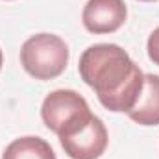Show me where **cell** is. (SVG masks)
Listing matches in <instances>:
<instances>
[{
  "label": "cell",
  "mask_w": 159,
  "mask_h": 159,
  "mask_svg": "<svg viewBox=\"0 0 159 159\" xmlns=\"http://www.w3.org/2000/svg\"><path fill=\"white\" fill-rule=\"evenodd\" d=\"M78 72L113 113H129L139 100L144 74L124 48L113 43L93 44L80 56Z\"/></svg>",
  "instance_id": "6da1fadb"
},
{
  "label": "cell",
  "mask_w": 159,
  "mask_h": 159,
  "mask_svg": "<svg viewBox=\"0 0 159 159\" xmlns=\"http://www.w3.org/2000/svg\"><path fill=\"white\" fill-rule=\"evenodd\" d=\"M69 63V46L59 35L35 34L20 48V65L35 80L46 81L61 76Z\"/></svg>",
  "instance_id": "7a4b0ae2"
},
{
  "label": "cell",
  "mask_w": 159,
  "mask_h": 159,
  "mask_svg": "<svg viewBox=\"0 0 159 159\" xmlns=\"http://www.w3.org/2000/svg\"><path fill=\"white\" fill-rule=\"evenodd\" d=\"M57 137L70 159H98L106 152L109 141L106 124L93 113L78 119Z\"/></svg>",
  "instance_id": "3957f363"
},
{
  "label": "cell",
  "mask_w": 159,
  "mask_h": 159,
  "mask_svg": "<svg viewBox=\"0 0 159 159\" xmlns=\"http://www.w3.org/2000/svg\"><path fill=\"white\" fill-rule=\"evenodd\" d=\"M89 113L91 109L87 100L72 89H56L48 93L41 106V119L56 135Z\"/></svg>",
  "instance_id": "277c9868"
},
{
  "label": "cell",
  "mask_w": 159,
  "mask_h": 159,
  "mask_svg": "<svg viewBox=\"0 0 159 159\" xmlns=\"http://www.w3.org/2000/svg\"><path fill=\"white\" fill-rule=\"evenodd\" d=\"M128 7L124 0H87L81 11V22L94 35L113 34L126 22Z\"/></svg>",
  "instance_id": "5b68a950"
},
{
  "label": "cell",
  "mask_w": 159,
  "mask_h": 159,
  "mask_svg": "<svg viewBox=\"0 0 159 159\" xmlns=\"http://www.w3.org/2000/svg\"><path fill=\"white\" fill-rule=\"evenodd\" d=\"M129 119L139 126H159V76L144 74V85L139 100L129 113Z\"/></svg>",
  "instance_id": "8992f818"
},
{
  "label": "cell",
  "mask_w": 159,
  "mask_h": 159,
  "mask_svg": "<svg viewBox=\"0 0 159 159\" xmlns=\"http://www.w3.org/2000/svg\"><path fill=\"white\" fill-rule=\"evenodd\" d=\"M2 159H56V152L44 139L26 135L11 141L6 146Z\"/></svg>",
  "instance_id": "52a82bcc"
},
{
  "label": "cell",
  "mask_w": 159,
  "mask_h": 159,
  "mask_svg": "<svg viewBox=\"0 0 159 159\" xmlns=\"http://www.w3.org/2000/svg\"><path fill=\"white\" fill-rule=\"evenodd\" d=\"M146 52H148L150 61H154V65H159V26L150 34V37H148Z\"/></svg>",
  "instance_id": "ba28073f"
},
{
  "label": "cell",
  "mask_w": 159,
  "mask_h": 159,
  "mask_svg": "<svg viewBox=\"0 0 159 159\" xmlns=\"http://www.w3.org/2000/svg\"><path fill=\"white\" fill-rule=\"evenodd\" d=\"M2 61H4V56H2V48H0V70H2Z\"/></svg>",
  "instance_id": "9c48e42d"
},
{
  "label": "cell",
  "mask_w": 159,
  "mask_h": 159,
  "mask_svg": "<svg viewBox=\"0 0 159 159\" xmlns=\"http://www.w3.org/2000/svg\"><path fill=\"white\" fill-rule=\"evenodd\" d=\"M139 2H156V0H139Z\"/></svg>",
  "instance_id": "30bf717a"
}]
</instances>
